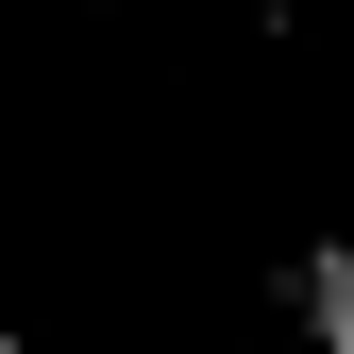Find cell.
<instances>
[{
  "instance_id": "1",
  "label": "cell",
  "mask_w": 354,
  "mask_h": 354,
  "mask_svg": "<svg viewBox=\"0 0 354 354\" xmlns=\"http://www.w3.org/2000/svg\"><path fill=\"white\" fill-rule=\"evenodd\" d=\"M287 287H304V321H321V354H354V236H321Z\"/></svg>"
},
{
  "instance_id": "2",
  "label": "cell",
  "mask_w": 354,
  "mask_h": 354,
  "mask_svg": "<svg viewBox=\"0 0 354 354\" xmlns=\"http://www.w3.org/2000/svg\"><path fill=\"white\" fill-rule=\"evenodd\" d=\"M0 354H17V321H0Z\"/></svg>"
}]
</instances>
